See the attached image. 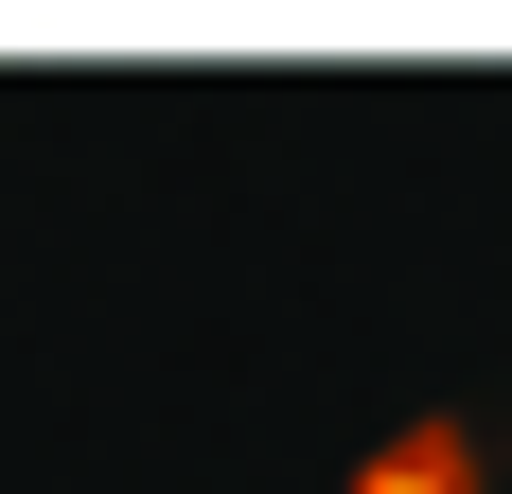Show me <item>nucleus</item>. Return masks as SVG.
<instances>
[{
    "mask_svg": "<svg viewBox=\"0 0 512 494\" xmlns=\"http://www.w3.org/2000/svg\"><path fill=\"white\" fill-rule=\"evenodd\" d=\"M495 477V442H477L460 406H424V424H389V442L354 459V494H477Z\"/></svg>",
    "mask_w": 512,
    "mask_h": 494,
    "instance_id": "obj_1",
    "label": "nucleus"
}]
</instances>
